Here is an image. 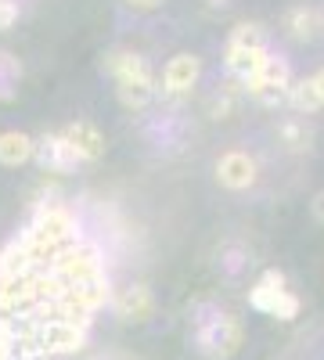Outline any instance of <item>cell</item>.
I'll use <instances>...</instances> for the list:
<instances>
[{
  "mask_svg": "<svg viewBox=\"0 0 324 360\" xmlns=\"http://www.w3.org/2000/svg\"><path fill=\"white\" fill-rule=\"evenodd\" d=\"M105 69L115 79V98L127 112H144L159 98V76L152 72L148 58L127 51V47H112L105 54Z\"/></svg>",
  "mask_w": 324,
  "mask_h": 360,
  "instance_id": "cell-2",
  "label": "cell"
},
{
  "mask_svg": "<svg viewBox=\"0 0 324 360\" xmlns=\"http://www.w3.org/2000/svg\"><path fill=\"white\" fill-rule=\"evenodd\" d=\"M112 314L119 317L123 324H144L155 317V292L144 281H130L119 292H112Z\"/></svg>",
  "mask_w": 324,
  "mask_h": 360,
  "instance_id": "cell-9",
  "label": "cell"
},
{
  "mask_svg": "<svg viewBox=\"0 0 324 360\" xmlns=\"http://www.w3.org/2000/svg\"><path fill=\"white\" fill-rule=\"evenodd\" d=\"M320 25H324V15L313 4H296L285 15V29H288L292 40H313L320 33Z\"/></svg>",
  "mask_w": 324,
  "mask_h": 360,
  "instance_id": "cell-15",
  "label": "cell"
},
{
  "mask_svg": "<svg viewBox=\"0 0 324 360\" xmlns=\"http://www.w3.org/2000/svg\"><path fill=\"white\" fill-rule=\"evenodd\" d=\"M310 83H313V90H317V98H320V108H324V69H317V72L310 76Z\"/></svg>",
  "mask_w": 324,
  "mask_h": 360,
  "instance_id": "cell-25",
  "label": "cell"
},
{
  "mask_svg": "<svg viewBox=\"0 0 324 360\" xmlns=\"http://www.w3.org/2000/svg\"><path fill=\"white\" fill-rule=\"evenodd\" d=\"M86 332L91 328L83 324H72V321H37V346L47 356H69V353H79L86 346Z\"/></svg>",
  "mask_w": 324,
  "mask_h": 360,
  "instance_id": "cell-7",
  "label": "cell"
},
{
  "mask_svg": "<svg viewBox=\"0 0 324 360\" xmlns=\"http://www.w3.org/2000/svg\"><path fill=\"white\" fill-rule=\"evenodd\" d=\"M310 209H313V220H317V224L324 227V191H317V195H313Z\"/></svg>",
  "mask_w": 324,
  "mask_h": 360,
  "instance_id": "cell-24",
  "label": "cell"
},
{
  "mask_svg": "<svg viewBox=\"0 0 324 360\" xmlns=\"http://www.w3.org/2000/svg\"><path fill=\"white\" fill-rule=\"evenodd\" d=\"M22 18V0H0V33H8Z\"/></svg>",
  "mask_w": 324,
  "mask_h": 360,
  "instance_id": "cell-22",
  "label": "cell"
},
{
  "mask_svg": "<svg viewBox=\"0 0 324 360\" xmlns=\"http://www.w3.org/2000/svg\"><path fill=\"white\" fill-rule=\"evenodd\" d=\"M259 180V166L249 152L242 148H231L216 159V184L227 188V191H249L252 184Z\"/></svg>",
  "mask_w": 324,
  "mask_h": 360,
  "instance_id": "cell-10",
  "label": "cell"
},
{
  "mask_svg": "<svg viewBox=\"0 0 324 360\" xmlns=\"http://www.w3.org/2000/svg\"><path fill=\"white\" fill-rule=\"evenodd\" d=\"M123 4H127L130 11H137V15H152V11L166 8V0H123Z\"/></svg>",
  "mask_w": 324,
  "mask_h": 360,
  "instance_id": "cell-23",
  "label": "cell"
},
{
  "mask_svg": "<svg viewBox=\"0 0 324 360\" xmlns=\"http://www.w3.org/2000/svg\"><path fill=\"white\" fill-rule=\"evenodd\" d=\"M22 76H25L22 62H18L11 51L0 47V101H4V105L18 98V83H22Z\"/></svg>",
  "mask_w": 324,
  "mask_h": 360,
  "instance_id": "cell-18",
  "label": "cell"
},
{
  "mask_svg": "<svg viewBox=\"0 0 324 360\" xmlns=\"http://www.w3.org/2000/svg\"><path fill=\"white\" fill-rule=\"evenodd\" d=\"M33 162H37L44 173H72V169L79 166V159L72 155V148L62 141V134H44V137H37Z\"/></svg>",
  "mask_w": 324,
  "mask_h": 360,
  "instance_id": "cell-12",
  "label": "cell"
},
{
  "mask_svg": "<svg viewBox=\"0 0 324 360\" xmlns=\"http://www.w3.org/2000/svg\"><path fill=\"white\" fill-rule=\"evenodd\" d=\"M238 83H223V90H216V94L209 98V115L213 119H227L234 112V101H238V90H234Z\"/></svg>",
  "mask_w": 324,
  "mask_h": 360,
  "instance_id": "cell-21",
  "label": "cell"
},
{
  "mask_svg": "<svg viewBox=\"0 0 324 360\" xmlns=\"http://www.w3.org/2000/svg\"><path fill=\"white\" fill-rule=\"evenodd\" d=\"M191 346L205 360H234L245 346V328L238 317L220 307H198L195 328H191Z\"/></svg>",
  "mask_w": 324,
  "mask_h": 360,
  "instance_id": "cell-3",
  "label": "cell"
},
{
  "mask_svg": "<svg viewBox=\"0 0 324 360\" xmlns=\"http://www.w3.org/2000/svg\"><path fill=\"white\" fill-rule=\"evenodd\" d=\"M249 307L259 310V314H267V317H274V321H281V324H292L299 317V310H303L299 295L288 288L285 274L274 270V266L263 270L259 281L249 288Z\"/></svg>",
  "mask_w": 324,
  "mask_h": 360,
  "instance_id": "cell-4",
  "label": "cell"
},
{
  "mask_svg": "<svg viewBox=\"0 0 324 360\" xmlns=\"http://www.w3.org/2000/svg\"><path fill=\"white\" fill-rule=\"evenodd\" d=\"M267 58H271V47H223V69L231 72L234 83L245 86L263 69Z\"/></svg>",
  "mask_w": 324,
  "mask_h": 360,
  "instance_id": "cell-13",
  "label": "cell"
},
{
  "mask_svg": "<svg viewBox=\"0 0 324 360\" xmlns=\"http://www.w3.org/2000/svg\"><path fill=\"white\" fill-rule=\"evenodd\" d=\"M22 274H33V263H29V249L18 234L0 249V278H22Z\"/></svg>",
  "mask_w": 324,
  "mask_h": 360,
  "instance_id": "cell-16",
  "label": "cell"
},
{
  "mask_svg": "<svg viewBox=\"0 0 324 360\" xmlns=\"http://www.w3.org/2000/svg\"><path fill=\"white\" fill-rule=\"evenodd\" d=\"M0 360H4V356H0Z\"/></svg>",
  "mask_w": 324,
  "mask_h": 360,
  "instance_id": "cell-27",
  "label": "cell"
},
{
  "mask_svg": "<svg viewBox=\"0 0 324 360\" xmlns=\"http://www.w3.org/2000/svg\"><path fill=\"white\" fill-rule=\"evenodd\" d=\"M51 274L58 278V285H62V288H69V285H83V281H91V278L105 274V263H101V249H98L94 242H86V238H83L79 245L65 249L62 256L54 259V266H51Z\"/></svg>",
  "mask_w": 324,
  "mask_h": 360,
  "instance_id": "cell-5",
  "label": "cell"
},
{
  "mask_svg": "<svg viewBox=\"0 0 324 360\" xmlns=\"http://www.w3.org/2000/svg\"><path fill=\"white\" fill-rule=\"evenodd\" d=\"M22 242L29 249V263H33V270H51L54 259L62 256L65 249L83 242V234H79V224H76L69 205L40 202L37 213H33V224L22 231Z\"/></svg>",
  "mask_w": 324,
  "mask_h": 360,
  "instance_id": "cell-1",
  "label": "cell"
},
{
  "mask_svg": "<svg viewBox=\"0 0 324 360\" xmlns=\"http://www.w3.org/2000/svg\"><path fill=\"white\" fill-rule=\"evenodd\" d=\"M209 4H216V8H223V4H231V0H209Z\"/></svg>",
  "mask_w": 324,
  "mask_h": 360,
  "instance_id": "cell-26",
  "label": "cell"
},
{
  "mask_svg": "<svg viewBox=\"0 0 324 360\" xmlns=\"http://www.w3.org/2000/svg\"><path fill=\"white\" fill-rule=\"evenodd\" d=\"M198 79H202V58L191 54V51H181L166 62L162 79H159V94L166 101H181L198 86Z\"/></svg>",
  "mask_w": 324,
  "mask_h": 360,
  "instance_id": "cell-8",
  "label": "cell"
},
{
  "mask_svg": "<svg viewBox=\"0 0 324 360\" xmlns=\"http://www.w3.org/2000/svg\"><path fill=\"white\" fill-rule=\"evenodd\" d=\"M223 47H271L267 44V29L259 22H238L227 33V44Z\"/></svg>",
  "mask_w": 324,
  "mask_h": 360,
  "instance_id": "cell-20",
  "label": "cell"
},
{
  "mask_svg": "<svg viewBox=\"0 0 324 360\" xmlns=\"http://www.w3.org/2000/svg\"><path fill=\"white\" fill-rule=\"evenodd\" d=\"M278 137H281V144L288 148V152H310V144H313V130H310V123L303 115L285 119V123L278 127Z\"/></svg>",
  "mask_w": 324,
  "mask_h": 360,
  "instance_id": "cell-17",
  "label": "cell"
},
{
  "mask_svg": "<svg viewBox=\"0 0 324 360\" xmlns=\"http://www.w3.org/2000/svg\"><path fill=\"white\" fill-rule=\"evenodd\" d=\"M285 105L296 108V115H313V112H320V98H317L310 76H306V79H292V90H288Z\"/></svg>",
  "mask_w": 324,
  "mask_h": 360,
  "instance_id": "cell-19",
  "label": "cell"
},
{
  "mask_svg": "<svg viewBox=\"0 0 324 360\" xmlns=\"http://www.w3.org/2000/svg\"><path fill=\"white\" fill-rule=\"evenodd\" d=\"M37 137H29L25 130H0V166L18 169L25 162H33Z\"/></svg>",
  "mask_w": 324,
  "mask_h": 360,
  "instance_id": "cell-14",
  "label": "cell"
},
{
  "mask_svg": "<svg viewBox=\"0 0 324 360\" xmlns=\"http://www.w3.org/2000/svg\"><path fill=\"white\" fill-rule=\"evenodd\" d=\"M58 134H62V141L72 148V155L79 162L105 159V134H101L98 123H91V119H72V123H65Z\"/></svg>",
  "mask_w": 324,
  "mask_h": 360,
  "instance_id": "cell-11",
  "label": "cell"
},
{
  "mask_svg": "<svg viewBox=\"0 0 324 360\" xmlns=\"http://www.w3.org/2000/svg\"><path fill=\"white\" fill-rule=\"evenodd\" d=\"M245 90H249V98H256L259 105H267V108L285 105L288 90H292V69H288V62H285V58H278V54H271L267 62H263V69L245 83Z\"/></svg>",
  "mask_w": 324,
  "mask_h": 360,
  "instance_id": "cell-6",
  "label": "cell"
}]
</instances>
